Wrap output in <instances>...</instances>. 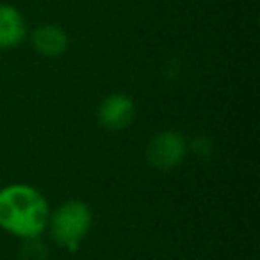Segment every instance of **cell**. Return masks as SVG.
Instances as JSON below:
<instances>
[{"label":"cell","mask_w":260,"mask_h":260,"mask_svg":"<svg viewBox=\"0 0 260 260\" xmlns=\"http://www.w3.org/2000/svg\"><path fill=\"white\" fill-rule=\"evenodd\" d=\"M32 45L38 54L57 57L68 48V34L57 25H41L32 32Z\"/></svg>","instance_id":"6"},{"label":"cell","mask_w":260,"mask_h":260,"mask_svg":"<svg viewBox=\"0 0 260 260\" xmlns=\"http://www.w3.org/2000/svg\"><path fill=\"white\" fill-rule=\"evenodd\" d=\"M93 226V212L82 200L61 203L48 217V232L54 242L66 251H77Z\"/></svg>","instance_id":"2"},{"label":"cell","mask_w":260,"mask_h":260,"mask_svg":"<svg viewBox=\"0 0 260 260\" xmlns=\"http://www.w3.org/2000/svg\"><path fill=\"white\" fill-rule=\"evenodd\" d=\"M48 200L29 184H9L0 189V228L13 237L36 241L47 230Z\"/></svg>","instance_id":"1"},{"label":"cell","mask_w":260,"mask_h":260,"mask_svg":"<svg viewBox=\"0 0 260 260\" xmlns=\"http://www.w3.org/2000/svg\"><path fill=\"white\" fill-rule=\"evenodd\" d=\"M187 155V141L180 132L162 130L150 139L146 146V159L157 170H173Z\"/></svg>","instance_id":"3"},{"label":"cell","mask_w":260,"mask_h":260,"mask_svg":"<svg viewBox=\"0 0 260 260\" xmlns=\"http://www.w3.org/2000/svg\"><path fill=\"white\" fill-rule=\"evenodd\" d=\"M27 25L22 13L9 4H0V50L15 48L25 40Z\"/></svg>","instance_id":"5"},{"label":"cell","mask_w":260,"mask_h":260,"mask_svg":"<svg viewBox=\"0 0 260 260\" xmlns=\"http://www.w3.org/2000/svg\"><path fill=\"white\" fill-rule=\"evenodd\" d=\"M136 116L134 100L128 94L123 93H111L102 100L98 105L96 118L104 128L118 132L132 125Z\"/></svg>","instance_id":"4"},{"label":"cell","mask_w":260,"mask_h":260,"mask_svg":"<svg viewBox=\"0 0 260 260\" xmlns=\"http://www.w3.org/2000/svg\"><path fill=\"white\" fill-rule=\"evenodd\" d=\"M187 150H191L200 159H207V157L212 153V143H210V139L205 138V136H198V138L192 139L191 145L187 146Z\"/></svg>","instance_id":"7"}]
</instances>
